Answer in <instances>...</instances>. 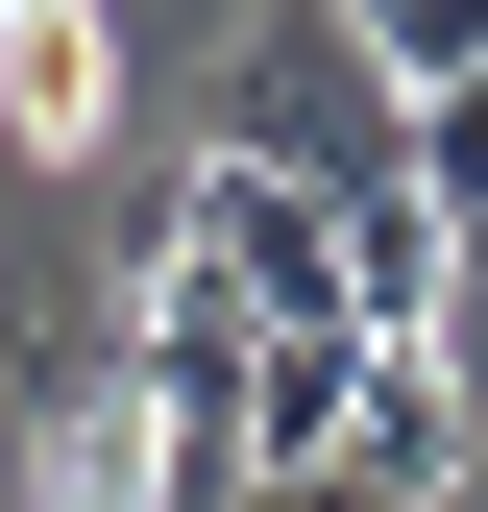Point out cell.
<instances>
[{
  "label": "cell",
  "mask_w": 488,
  "mask_h": 512,
  "mask_svg": "<svg viewBox=\"0 0 488 512\" xmlns=\"http://www.w3.org/2000/svg\"><path fill=\"white\" fill-rule=\"evenodd\" d=\"M220 147L293 171V196H415V98H391V49H366L342 0H244V49H220Z\"/></svg>",
  "instance_id": "1"
},
{
  "label": "cell",
  "mask_w": 488,
  "mask_h": 512,
  "mask_svg": "<svg viewBox=\"0 0 488 512\" xmlns=\"http://www.w3.org/2000/svg\"><path fill=\"white\" fill-rule=\"evenodd\" d=\"M147 269L220 293L244 342H366V317H342V196H293V171H244V147H196V196H171Z\"/></svg>",
  "instance_id": "2"
},
{
  "label": "cell",
  "mask_w": 488,
  "mask_h": 512,
  "mask_svg": "<svg viewBox=\"0 0 488 512\" xmlns=\"http://www.w3.org/2000/svg\"><path fill=\"white\" fill-rule=\"evenodd\" d=\"M0 439H25V512H171V439H147V366L122 342H49L0 391Z\"/></svg>",
  "instance_id": "3"
},
{
  "label": "cell",
  "mask_w": 488,
  "mask_h": 512,
  "mask_svg": "<svg viewBox=\"0 0 488 512\" xmlns=\"http://www.w3.org/2000/svg\"><path fill=\"white\" fill-rule=\"evenodd\" d=\"M342 488H366V512H464V488H488V415H464V366H440V342H366Z\"/></svg>",
  "instance_id": "4"
},
{
  "label": "cell",
  "mask_w": 488,
  "mask_h": 512,
  "mask_svg": "<svg viewBox=\"0 0 488 512\" xmlns=\"http://www.w3.org/2000/svg\"><path fill=\"white\" fill-rule=\"evenodd\" d=\"M98 98H122L98 0H0V122H25V171H74V147H98Z\"/></svg>",
  "instance_id": "5"
},
{
  "label": "cell",
  "mask_w": 488,
  "mask_h": 512,
  "mask_svg": "<svg viewBox=\"0 0 488 512\" xmlns=\"http://www.w3.org/2000/svg\"><path fill=\"white\" fill-rule=\"evenodd\" d=\"M440 269H464L440 196H342V317H366V342H440Z\"/></svg>",
  "instance_id": "6"
},
{
  "label": "cell",
  "mask_w": 488,
  "mask_h": 512,
  "mask_svg": "<svg viewBox=\"0 0 488 512\" xmlns=\"http://www.w3.org/2000/svg\"><path fill=\"white\" fill-rule=\"evenodd\" d=\"M342 415H366V342H269V366H244V488L342 464Z\"/></svg>",
  "instance_id": "7"
},
{
  "label": "cell",
  "mask_w": 488,
  "mask_h": 512,
  "mask_svg": "<svg viewBox=\"0 0 488 512\" xmlns=\"http://www.w3.org/2000/svg\"><path fill=\"white\" fill-rule=\"evenodd\" d=\"M342 25L391 49V98H464V74H488V0H342Z\"/></svg>",
  "instance_id": "8"
},
{
  "label": "cell",
  "mask_w": 488,
  "mask_h": 512,
  "mask_svg": "<svg viewBox=\"0 0 488 512\" xmlns=\"http://www.w3.org/2000/svg\"><path fill=\"white\" fill-rule=\"evenodd\" d=\"M415 196H440V244H488V74L415 98Z\"/></svg>",
  "instance_id": "9"
},
{
  "label": "cell",
  "mask_w": 488,
  "mask_h": 512,
  "mask_svg": "<svg viewBox=\"0 0 488 512\" xmlns=\"http://www.w3.org/2000/svg\"><path fill=\"white\" fill-rule=\"evenodd\" d=\"M244 512H366V488H342V464H293V488H244Z\"/></svg>",
  "instance_id": "10"
}]
</instances>
